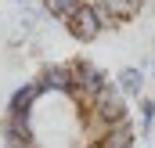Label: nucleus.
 <instances>
[{"label":"nucleus","mask_w":155,"mask_h":148,"mask_svg":"<svg viewBox=\"0 0 155 148\" xmlns=\"http://www.w3.org/2000/svg\"><path fill=\"white\" fill-rule=\"evenodd\" d=\"M101 148H137V130H134V123L123 119L116 126H108V137H105Z\"/></svg>","instance_id":"obj_8"},{"label":"nucleus","mask_w":155,"mask_h":148,"mask_svg":"<svg viewBox=\"0 0 155 148\" xmlns=\"http://www.w3.org/2000/svg\"><path fill=\"white\" fill-rule=\"evenodd\" d=\"M69 69H72V90H69L72 105H76V109H94L97 94L112 83L108 72L97 69V65L87 62V58H69Z\"/></svg>","instance_id":"obj_1"},{"label":"nucleus","mask_w":155,"mask_h":148,"mask_svg":"<svg viewBox=\"0 0 155 148\" xmlns=\"http://www.w3.org/2000/svg\"><path fill=\"white\" fill-rule=\"evenodd\" d=\"M152 83H155V58H152Z\"/></svg>","instance_id":"obj_11"},{"label":"nucleus","mask_w":155,"mask_h":148,"mask_svg":"<svg viewBox=\"0 0 155 148\" xmlns=\"http://www.w3.org/2000/svg\"><path fill=\"white\" fill-rule=\"evenodd\" d=\"M144 83H148V76H144L141 65H123L116 72V87H119L123 98H141L144 94Z\"/></svg>","instance_id":"obj_6"},{"label":"nucleus","mask_w":155,"mask_h":148,"mask_svg":"<svg viewBox=\"0 0 155 148\" xmlns=\"http://www.w3.org/2000/svg\"><path fill=\"white\" fill-rule=\"evenodd\" d=\"M94 112L108 123V126H116V123H123V119H130V109H126V98L119 94L116 83H108L101 94H97V101H94Z\"/></svg>","instance_id":"obj_4"},{"label":"nucleus","mask_w":155,"mask_h":148,"mask_svg":"<svg viewBox=\"0 0 155 148\" xmlns=\"http://www.w3.org/2000/svg\"><path fill=\"white\" fill-rule=\"evenodd\" d=\"M0 148H4V145H0Z\"/></svg>","instance_id":"obj_13"},{"label":"nucleus","mask_w":155,"mask_h":148,"mask_svg":"<svg viewBox=\"0 0 155 148\" xmlns=\"http://www.w3.org/2000/svg\"><path fill=\"white\" fill-rule=\"evenodd\" d=\"M65 25V33L76 40V43H94V40H101L105 36V22H101V15L94 11V4L90 0H83L76 11L61 22Z\"/></svg>","instance_id":"obj_2"},{"label":"nucleus","mask_w":155,"mask_h":148,"mask_svg":"<svg viewBox=\"0 0 155 148\" xmlns=\"http://www.w3.org/2000/svg\"><path fill=\"white\" fill-rule=\"evenodd\" d=\"M152 43H155V40H152Z\"/></svg>","instance_id":"obj_12"},{"label":"nucleus","mask_w":155,"mask_h":148,"mask_svg":"<svg viewBox=\"0 0 155 148\" xmlns=\"http://www.w3.org/2000/svg\"><path fill=\"white\" fill-rule=\"evenodd\" d=\"M137 112H141V137H152L155 130V98H137Z\"/></svg>","instance_id":"obj_9"},{"label":"nucleus","mask_w":155,"mask_h":148,"mask_svg":"<svg viewBox=\"0 0 155 148\" xmlns=\"http://www.w3.org/2000/svg\"><path fill=\"white\" fill-rule=\"evenodd\" d=\"M33 79H36L47 94H69V90H72V69H69V62L43 65V69H40Z\"/></svg>","instance_id":"obj_5"},{"label":"nucleus","mask_w":155,"mask_h":148,"mask_svg":"<svg viewBox=\"0 0 155 148\" xmlns=\"http://www.w3.org/2000/svg\"><path fill=\"white\" fill-rule=\"evenodd\" d=\"M90 4H94V11L101 15L105 29H116V25L137 18V15L144 11V0H90Z\"/></svg>","instance_id":"obj_3"},{"label":"nucleus","mask_w":155,"mask_h":148,"mask_svg":"<svg viewBox=\"0 0 155 148\" xmlns=\"http://www.w3.org/2000/svg\"><path fill=\"white\" fill-rule=\"evenodd\" d=\"M40 98H43V87H40L36 79H25L11 98H7V112H18V116H25V112H33Z\"/></svg>","instance_id":"obj_7"},{"label":"nucleus","mask_w":155,"mask_h":148,"mask_svg":"<svg viewBox=\"0 0 155 148\" xmlns=\"http://www.w3.org/2000/svg\"><path fill=\"white\" fill-rule=\"evenodd\" d=\"M15 4H22V7H29V4H33V0H15Z\"/></svg>","instance_id":"obj_10"}]
</instances>
